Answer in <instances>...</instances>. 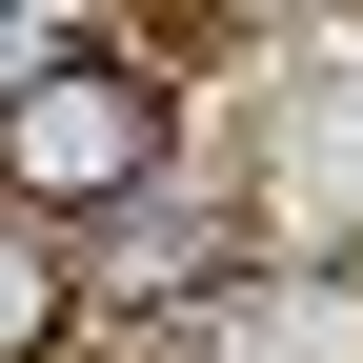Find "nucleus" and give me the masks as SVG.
<instances>
[{
  "label": "nucleus",
  "instance_id": "f257e3e1",
  "mask_svg": "<svg viewBox=\"0 0 363 363\" xmlns=\"http://www.w3.org/2000/svg\"><path fill=\"white\" fill-rule=\"evenodd\" d=\"M162 162H182V101L121 40H40L0 81V222H121V202H162Z\"/></svg>",
  "mask_w": 363,
  "mask_h": 363
},
{
  "label": "nucleus",
  "instance_id": "f03ea898",
  "mask_svg": "<svg viewBox=\"0 0 363 363\" xmlns=\"http://www.w3.org/2000/svg\"><path fill=\"white\" fill-rule=\"evenodd\" d=\"M61 343H81V262L40 222H0V363H61Z\"/></svg>",
  "mask_w": 363,
  "mask_h": 363
}]
</instances>
